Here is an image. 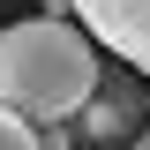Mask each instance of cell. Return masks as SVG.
Listing matches in <instances>:
<instances>
[{"label":"cell","mask_w":150,"mask_h":150,"mask_svg":"<svg viewBox=\"0 0 150 150\" xmlns=\"http://www.w3.org/2000/svg\"><path fill=\"white\" fill-rule=\"evenodd\" d=\"M38 150H75V135H68V120H38Z\"/></svg>","instance_id":"5b68a950"},{"label":"cell","mask_w":150,"mask_h":150,"mask_svg":"<svg viewBox=\"0 0 150 150\" xmlns=\"http://www.w3.org/2000/svg\"><path fill=\"white\" fill-rule=\"evenodd\" d=\"M128 150H150V120H143V135H135V143H128Z\"/></svg>","instance_id":"8992f818"},{"label":"cell","mask_w":150,"mask_h":150,"mask_svg":"<svg viewBox=\"0 0 150 150\" xmlns=\"http://www.w3.org/2000/svg\"><path fill=\"white\" fill-rule=\"evenodd\" d=\"M0 150H38V120H23L15 105H0Z\"/></svg>","instance_id":"277c9868"},{"label":"cell","mask_w":150,"mask_h":150,"mask_svg":"<svg viewBox=\"0 0 150 150\" xmlns=\"http://www.w3.org/2000/svg\"><path fill=\"white\" fill-rule=\"evenodd\" d=\"M53 8H75L98 45H112L128 68L150 75V0H53Z\"/></svg>","instance_id":"3957f363"},{"label":"cell","mask_w":150,"mask_h":150,"mask_svg":"<svg viewBox=\"0 0 150 150\" xmlns=\"http://www.w3.org/2000/svg\"><path fill=\"white\" fill-rule=\"evenodd\" d=\"M143 83H150L143 68H120V75L98 68V90L83 98V112H75V120H83V135H90V143H128V128H143V120H150Z\"/></svg>","instance_id":"7a4b0ae2"},{"label":"cell","mask_w":150,"mask_h":150,"mask_svg":"<svg viewBox=\"0 0 150 150\" xmlns=\"http://www.w3.org/2000/svg\"><path fill=\"white\" fill-rule=\"evenodd\" d=\"M90 90H98V38L75 30L68 8L0 30V105H15L23 120H75Z\"/></svg>","instance_id":"6da1fadb"}]
</instances>
